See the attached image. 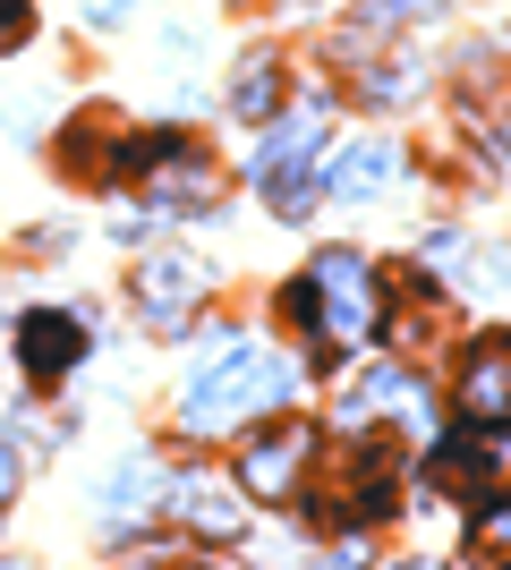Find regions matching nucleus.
Returning <instances> with one entry per match:
<instances>
[{
    "label": "nucleus",
    "mask_w": 511,
    "mask_h": 570,
    "mask_svg": "<svg viewBox=\"0 0 511 570\" xmlns=\"http://www.w3.org/2000/svg\"><path fill=\"white\" fill-rule=\"evenodd\" d=\"M298 392L291 357L256 350V341H230V350L188 383V401H179V434H239L247 417H265Z\"/></svg>",
    "instance_id": "obj_1"
},
{
    "label": "nucleus",
    "mask_w": 511,
    "mask_h": 570,
    "mask_svg": "<svg viewBox=\"0 0 511 570\" xmlns=\"http://www.w3.org/2000/svg\"><path fill=\"white\" fill-rule=\"evenodd\" d=\"M291 315L316 333L324 357H350L366 333H375V273H366V256H350V247H324L316 264H307V282H291Z\"/></svg>",
    "instance_id": "obj_2"
},
{
    "label": "nucleus",
    "mask_w": 511,
    "mask_h": 570,
    "mask_svg": "<svg viewBox=\"0 0 511 570\" xmlns=\"http://www.w3.org/2000/svg\"><path fill=\"white\" fill-rule=\"evenodd\" d=\"M392 485H401V460H392L384 434H375V443H324L316 434V460L298 476L307 520H384Z\"/></svg>",
    "instance_id": "obj_3"
},
{
    "label": "nucleus",
    "mask_w": 511,
    "mask_h": 570,
    "mask_svg": "<svg viewBox=\"0 0 511 570\" xmlns=\"http://www.w3.org/2000/svg\"><path fill=\"white\" fill-rule=\"evenodd\" d=\"M452 409H461V426L511 434V333H487L469 350L461 383H452Z\"/></svg>",
    "instance_id": "obj_4"
},
{
    "label": "nucleus",
    "mask_w": 511,
    "mask_h": 570,
    "mask_svg": "<svg viewBox=\"0 0 511 570\" xmlns=\"http://www.w3.org/2000/svg\"><path fill=\"white\" fill-rule=\"evenodd\" d=\"M307 460H316V426H273V434H256L239 452V485L256 502H291L298 476H307Z\"/></svg>",
    "instance_id": "obj_5"
},
{
    "label": "nucleus",
    "mask_w": 511,
    "mask_h": 570,
    "mask_svg": "<svg viewBox=\"0 0 511 570\" xmlns=\"http://www.w3.org/2000/svg\"><path fill=\"white\" fill-rule=\"evenodd\" d=\"M18 357H26V375H35V383H60L77 357H86V324H77L69 307H35L18 324Z\"/></svg>",
    "instance_id": "obj_6"
},
{
    "label": "nucleus",
    "mask_w": 511,
    "mask_h": 570,
    "mask_svg": "<svg viewBox=\"0 0 511 570\" xmlns=\"http://www.w3.org/2000/svg\"><path fill=\"white\" fill-rule=\"evenodd\" d=\"M146 188H154V205H170V214H205V205H222V170L205 163V154H188V145H163L146 163Z\"/></svg>",
    "instance_id": "obj_7"
},
{
    "label": "nucleus",
    "mask_w": 511,
    "mask_h": 570,
    "mask_svg": "<svg viewBox=\"0 0 511 570\" xmlns=\"http://www.w3.org/2000/svg\"><path fill=\"white\" fill-rule=\"evenodd\" d=\"M137 298H146V324H188V307L205 298V273L188 256H146L137 264Z\"/></svg>",
    "instance_id": "obj_8"
},
{
    "label": "nucleus",
    "mask_w": 511,
    "mask_h": 570,
    "mask_svg": "<svg viewBox=\"0 0 511 570\" xmlns=\"http://www.w3.org/2000/svg\"><path fill=\"white\" fill-rule=\"evenodd\" d=\"M163 511L179 528H196V537H239V494H222V485H205V476H163Z\"/></svg>",
    "instance_id": "obj_9"
},
{
    "label": "nucleus",
    "mask_w": 511,
    "mask_h": 570,
    "mask_svg": "<svg viewBox=\"0 0 511 570\" xmlns=\"http://www.w3.org/2000/svg\"><path fill=\"white\" fill-rule=\"evenodd\" d=\"M316 145H324V102H298V111L265 137V154L247 163V179H273V170H291V163H316Z\"/></svg>",
    "instance_id": "obj_10"
},
{
    "label": "nucleus",
    "mask_w": 511,
    "mask_h": 570,
    "mask_svg": "<svg viewBox=\"0 0 511 570\" xmlns=\"http://www.w3.org/2000/svg\"><path fill=\"white\" fill-rule=\"evenodd\" d=\"M384 179H392V145L358 137V145H341V154H333V179H324V188H333V196H375Z\"/></svg>",
    "instance_id": "obj_11"
},
{
    "label": "nucleus",
    "mask_w": 511,
    "mask_h": 570,
    "mask_svg": "<svg viewBox=\"0 0 511 570\" xmlns=\"http://www.w3.org/2000/svg\"><path fill=\"white\" fill-rule=\"evenodd\" d=\"M273 102H282V60H247V69L230 77V111L239 119H273Z\"/></svg>",
    "instance_id": "obj_12"
},
{
    "label": "nucleus",
    "mask_w": 511,
    "mask_h": 570,
    "mask_svg": "<svg viewBox=\"0 0 511 570\" xmlns=\"http://www.w3.org/2000/svg\"><path fill=\"white\" fill-rule=\"evenodd\" d=\"M469 553H478V562H511V494H494L487 511H478V537H469Z\"/></svg>",
    "instance_id": "obj_13"
},
{
    "label": "nucleus",
    "mask_w": 511,
    "mask_h": 570,
    "mask_svg": "<svg viewBox=\"0 0 511 570\" xmlns=\"http://www.w3.org/2000/svg\"><path fill=\"white\" fill-rule=\"evenodd\" d=\"M102 502H111V511H128V502H163V469H154V460H137V469H120V476H111V494H102Z\"/></svg>",
    "instance_id": "obj_14"
},
{
    "label": "nucleus",
    "mask_w": 511,
    "mask_h": 570,
    "mask_svg": "<svg viewBox=\"0 0 511 570\" xmlns=\"http://www.w3.org/2000/svg\"><path fill=\"white\" fill-rule=\"evenodd\" d=\"M435 18V0H358V26H375V35H384V26H426Z\"/></svg>",
    "instance_id": "obj_15"
},
{
    "label": "nucleus",
    "mask_w": 511,
    "mask_h": 570,
    "mask_svg": "<svg viewBox=\"0 0 511 570\" xmlns=\"http://www.w3.org/2000/svg\"><path fill=\"white\" fill-rule=\"evenodd\" d=\"M26 35H35V9H26V0H0V51H18Z\"/></svg>",
    "instance_id": "obj_16"
},
{
    "label": "nucleus",
    "mask_w": 511,
    "mask_h": 570,
    "mask_svg": "<svg viewBox=\"0 0 511 570\" xmlns=\"http://www.w3.org/2000/svg\"><path fill=\"white\" fill-rule=\"evenodd\" d=\"M9 494H18V452L0 443V511H9Z\"/></svg>",
    "instance_id": "obj_17"
},
{
    "label": "nucleus",
    "mask_w": 511,
    "mask_h": 570,
    "mask_svg": "<svg viewBox=\"0 0 511 570\" xmlns=\"http://www.w3.org/2000/svg\"><path fill=\"white\" fill-rule=\"evenodd\" d=\"M86 18H95V26H111V18H128V0H86Z\"/></svg>",
    "instance_id": "obj_18"
}]
</instances>
